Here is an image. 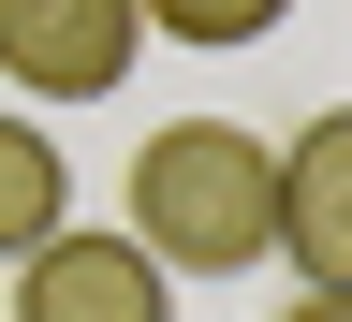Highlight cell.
<instances>
[{
	"mask_svg": "<svg viewBox=\"0 0 352 322\" xmlns=\"http://www.w3.org/2000/svg\"><path fill=\"white\" fill-rule=\"evenodd\" d=\"M118 235L162 279H250L279 249V147L235 132V117H162L132 147V220Z\"/></svg>",
	"mask_w": 352,
	"mask_h": 322,
	"instance_id": "6da1fadb",
	"label": "cell"
},
{
	"mask_svg": "<svg viewBox=\"0 0 352 322\" xmlns=\"http://www.w3.org/2000/svg\"><path fill=\"white\" fill-rule=\"evenodd\" d=\"M147 59L132 0H0V73L30 103H118V73Z\"/></svg>",
	"mask_w": 352,
	"mask_h": 322,
	"instance_id": "7a4b0ae2",
	"label": "cell"
},
{
	"mask_svg": "<svg viewBox=\"0 0 352 322\" xmlns=\"http://www.w3.org/2000/svg\"><path fill=\"white\" fill-rule=\"evenodd\" d=\"M15 322H176V279H162L132 235L59 220L44 249H15Z\"/></svg>",
	"mask_w": 352,
	"mask_h": 322,
	"instance_id": "3957f363",
	"label": "cell"
},
{
	"mask_svg": "<svg viewBox=\"0 0 352 322\" xmlns=\"http://www.w3.org/2000/svg\"><path fill=\"white\" fill-rule=\"evenodd\" d=\"M279 264L308 293H352V103H323L279 147Z\"/></svg>",
	"mask_w": 352,
	"mask_h": 322,
	"instance_id": "277c9868",
	"label": "cell"
},
{
	"mask_svg": "<svg viewBox=\"0 0 352 322\" xmlns=\"http://www.w3.org/2000/svg\"><path fill=\"white\" fill-rule=\"evenodd\" d=\"M59 220H74V161H59V132H44V117H0V264L44 249Z\"/></svg>",
	"mask_w": 352,
	"mask_h": 322,
	"instance_id": "5b68a950",
	"label": "cell"
},
{
	"mask_svg": "<svg viewBox=\"0 0 352 322\" xmlns=\"http://www.w3.org/2000/svg\"><path fill=\"white\" fill-rule=\"evenodd\" d=\"M132 15H147L162 44H206V59H235V44H264L294 0H132Z\"/></svg>",
	"mask_w": 352,
	"mask_h": 322,
	"instance_id": "8992f818",
	"label": "cell"
},
{
	"mask_svg": "<svg viewBox=\"0 0 352 322\" xmlns=\"http://www.w3.org/2000/svg\"><path fill=\"white\" fill-rule=\"evenodd\" d=\"M279 322H352V293H294V308H279Z\"/></svg>",
	"mask_w": 352,
	"mask_h": 322,
	"instance_id": "52a82bcc",
	"label": "cell"
}]
</instances>
